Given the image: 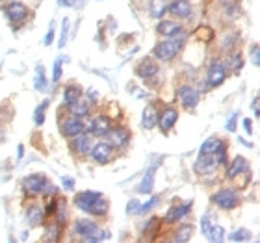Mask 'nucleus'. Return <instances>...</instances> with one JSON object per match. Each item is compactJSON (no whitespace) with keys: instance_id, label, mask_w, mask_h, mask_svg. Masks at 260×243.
<instances>
[{"instance_id":"obj_1","label":"nucleus","mask_w":260,"mask_h":243,"mask_svg":"<svg viewBox=\"0 0 260 243\" xmlns=\"http://www.w3.org/2000/svg\"><path fill=\"white\" fill-rule=\"evenodd\" d=\"M74 206L89 215H104L108 212V201L97 191H82L74 197Z\"/></svg>"},{"instance_id":"obj_2","label":"nucleus","mask_w":260,"mask_h":243,"mask_svg":"<svg viewBox=\"0 0 260 243\" xmlns=\"http://www.w3.org/2000/svg\"><path fill=\"white\" fill-rule=\"evenodd\" d=\"M74 234L80 236L86 242H104L110 238V234L106 230H101L99 224L91 219H78L74 223Z\"/></svg>"},{"instance_id":"obj_3","label":"nucleus","mask_w":260,"mask_h":243,"mask_svg":"<svg viewBox=\"0 0 260 243\" xmlns=\"http://www.w3.org/2000/svg\"><path fill=\"white\" fill-rule=\"evenodd\" d=\"M182 45H184V38H175L173 36V39H169V41L158 43L154 50H152V54L160 61H169V60H173L182 50Z\"/></svg>"},{"instance_id":"obj_4","label":"nucleus","mask_w":260,"mask_h":243,"mask_svg":"<svg viewBox=\"0 0 260 243\" xmlns=\"http://www.w3.org/2000/svg\"><path fill=\"white\" fill-rule=\"evenodd\" d=\"M212 202L216 206H219L221 210H232V208H236V206H238V202H240V197H238V193H236L234 189L223 187V189H219V191L212 197Z\"/></svg>"},{"instance_id":"obj_5","label":"nucleus","mask_w":260,"mask_h":243,"mask_svg":"<svg viewBox=\"0 0 260 243\" xmlns=\"http://www.w3.org/2000/svg\"><path fill=\"white\" fill-rule=\"evenodd\" d=\"M104 138H106V141L110 143L111 147H115V149H125L130 141V132L127 130V128H123V126H117V128H110V130L106 132Z\"/></svg>"},{"instance_id":"obj_6","label":"nucleus","mask_w":260,"mask_h":243,"mask_svg":"<svg viewBox=\"0 0 260 243\" xmlns=\"http://www.w3.org/2000/svg\"><path fill=\"white\" fill-rule=\"evenodd\" d=\"M86 130V124H84L82 117H76V115H69L62 121V134L65 138H74L78 134H82Z\"/></svg>"},{"instance_id":"obj_7","label":"nucleus","mask_w":260,"mask_h":243,"mask_svg":"<svg viewBox=\"0 0 260 243\" xmlns=\"http://www.w3.org/2000/svg\"><path fill=\"white\" fill-rule=\"evenodd\" d=\"M227 78V65L219 61V60H214L210 63V69H208V84L210 87H217L221 85Z\"/></svg>"},{"instance_id":"obj_8","label":"nucleus","mask_w":260,"mask_h":243,"mask_svg":"<svg viewBox=\"0 0 260 243\" xmlns=\"http://www.w3.org/2000/svg\"><path fill=\"white\" fill-rule=\"evenodd\" d=\"M91 156L93 160L97 162V163H108V162H111V158H113V147H111L108 141H99L95 147H91Z\"/></svg>"},{"instance_id":"obj_9","label":"nucleus","mask_w":260,"mask_h":243,"mask_svg":"<svg viewBox=\"0 0 260 243\" xmlns=\"http://www.w3.org/2000/svg\"><path fill=\"white\" fill-rule=\"evenodd\" d=\"M46 180L43 175H30V177H26L24 180H22V186H24V189H26L28 193H41L43 195V189H45L46 186Z\"/></svg>"},{"instance_id":"obj_10","label":"nucleus","mask_w":260,"mask_h":243,"mask_svg":"<svg viewBox=\"0 0 260 243\" xmlns=\"http://www.w3.org/2000/svg\"><path fill=\"white\" fill-rule=\"evenodd\" d=\"M111 128V121L108 115H97L95 119L91 121L89 124V132H91L93 136H97V138H104L106 136V132Z\"/></svg>"},{"instance_id":"obj_11","label":"nucleus","mask_w":260,"mask_h":243,"mask_svg":"<svg viewBox=\"0 0 260 243\" xmlns=\"http://www.w3.org/2000/svg\"><path fill=\"white\" fill-rule=\"evenodd\" d=\"M6 13H8V19L11 22H22V20L28 17V8L22 4V2H9L8 8H6Z\"/></svg>"},{"instance_id":"obj_12","label":"nucleus","mask_w":260,"mask_h":243,"mask_svg":"<svg viewBox=\"0 0 260 243\" xmlns=\"http://www.w3.org/2000/svg\"><path fill=\"white\" fill-rule=\"evenodd\" d=\"M167 11L178 19H188L192 15V4L188 0H175L167 6Z\"/></svg>"},{"instance_id":"obj_13","label":"nucleus","mask_w":260,"mask_h":243,"mask_svg":"<svg viewBox=\"0 0 260 243\" xmlns=\"http://www.w3.org/2000/svg\"><path fill=\"white\" fill-rule=\"evenodd\" d=\"M178 99H180V102L184 106L186 110H192L197 106L199 102V93L195 91L194 87H190V85H184V87H180V91H178Z\"/></svg>"},{"instance_id":"obj_14","label":"nucleus","mask_w":260,"mask_h":243,"mask_svg":"<svg viewBox=\"0 0 260 243\" xmlns=\"http://www.w3.org/2000/svg\"><path fill=\"white\" fill-rule=\"evenodd\" d=\"M192 206H194V202L188 201V202H184V204L169 208V212L166 214V223L171 224V223H175V221H180L182 217H186V215L192 212Z\"/></svg>"},{"instance_id":"obj_15","label":"nucleus","mask_w":260,"mask_h":243,"mask_svg":"<svg viewBox=\"0 0 260 243\" xmlns=\"http://www.w3.org/2000/svg\"><path fill=\"white\" fill-rule=\"evenodd\" d=\"M176 119H178V112L175 108H166L164 112L160 113L158 117V122H160V130L162 132H169L173 126H175Z\"/></svg>"},{"instance_id":"obj_16","label":"nucleus","mask_w":260,"mask_h":243,"mask_svg":"<svg viewBox=\"0 0 260 243\" xmlns=\"http://www.w3.org/2000/svg\"><path fill=\"white\" fill-rule=\"evenodd\" d=\"M71 140H73L74 152H76L78 156H87V154H89V150H91V138H89V136H86L82 132V134L74 136Z\"/></svg>"},{"instance_id":"obj_17","label":"nucleus","mask_w":260,"mask_h":243,"mask_svg":"<svg viewBox=\"0 0 260 243\" xmlns=\"http://www.w3.org/2000/svg\"><path fill=\"white\" fill-rule=\"evenodd\" d=\"M158 124V110L154 104H149L147 108L143 110V117H141V126L145 130H151Z\"/></svg>"},{"instance_id":"obj_18","label":"nucleus","mask_w":260,"mask_h":243,"mask_svg":"<svg viewBox=\"0 0 260 243\" xmlns=\"http://www.w3.org/2000/svg\"><path fill=\"white\" fill-rule=\"evenodd\" d=\"M156 167L158 165H151L145 171V177H143V180L139 182L138 186L139 193H151L152 191V187H154V177H156Z\"/></svg>"},{"instance_id":"obj_19","label":"nucleus","mask_w":260,"mask_h":243,"mask_svg":"<svg viewBox=\"0 0 260 243\" xmlns=\"http://www.w3.org/2000/svg\"><path fill=\"white\" fill-rule=\"evenodd\" d=\"M136 73H138V76H141L143 80H149V78H152V76L158 75V65L152 60H143V61L136 67Z\"/></svg>"},{"instance_id":"obj_20","label":"nucleus","mask_w":260,"mask_h":243,"mask_svg":"<svg viewBox=\"0 0 260 243\" xmlns=\"http://www.w3.org/2000/svg\"><path fill=\"white\" fill-rule=\"evenodd\" d=\"M216 162L212 160V154H199V160L195 163V171L197 173H214L216 171Z\"/></svg>"},{"instance_id":"obj_21","label":"nucleus","mask_w":260,"mask_h":243,"mask_svg":"<svg viewBox=\"0 0 260 243\" xmlns=\"http://www.w3.org/2000/svg\"><path fill=\"white\" fill-rule=\"evenodd\" d=\"M69 108H71V113L76 117H86L89 113V99L80 95L73 104H69Z\"/></svg>"},{"instance_id":"obj_22","label":"nucleus","mask_w":260,"mask_h":243,"mask_svg":"<svg viewBox=\"0 0 260 243\" xmlns=\"http://www.w3.org/2000/svg\"><path fill=\"white\" fill-rule=\"evenodd\" d=\"M45 210L41 208V206H30L26 210V221L30 223V226H37V224L43 223V219H45Z\"/></svg>"},{"instance_id":"obj_23","label":"nucleus","mask_w":260,"mask_h":243,"mask_svg":"<svg viewBox=\"0 0 260 243\" xmlns=\"http://www.w3.org/2000/svg\"><path fill=\"white\" fill-rule=\"evenodd\" d=\"M249 169V163H247V160L243 158V156H236L234 162H232V165L229 167V173H227V177L229 178H238L241 173H245Z\"/></svg>"},{"instance_id":"obj_24","label":"nucleus","mask_w":260,"mask_h":243,"mask_svg":"<svg viewBox=\"0 0 260 243\" xmlns=\"http://www.w3.org/2000/svg\"><path fill=\"white\" fill-rule=\"evenodd\" d=\"M156 30L162 34V36H166V38H173V36H176V34L182 32L180 24H176V22H173V20H162V22L156 26Z\"/></svg>"},{"instance_id":"obj_25","label":"nucleus","mask_w":260,"mask_h":243,"mask_svg":"<svg viewBox=\"0 0 260 243\" xmlns=\"http://www.w3.org/2000/svg\"><path fill=\"white\" fill-rule=\"evenodd\" d=\"M34 87H36L37 91H41V93H45L46 89H48V82H46L45 69H43V65H37V67H36V78H34Z\"/></svg>"},{"instance_id":"obj_26","label":"nucleus","mask_w":260,"mask_h":243,"mask_svg":"<svg viewBox=\"0 0 260 243\" xmlns=\"http://www.w3.org/2000/svg\"><path fill=\"white\" fill-rule=\"evenodd\" d=\"M82 95V89L78 87V85H67L64 91V102L65 106H69V104H73L78 97Z\"/></svg>"},{"instance_id":"obj_27","label":"nucleus","mask_w":260,"mask_h":243,"mask_svg":"<svg viewBox=\"0 0 260 243\" xmlns=\"http://www.w3.org/2000/svg\"><path fill=\"white\" fill-rule=\"evenodd\" d=\"M149 10H151V15L154 17V19H160L164 13L167 11V4L166 0H151V6H149Z\"/></svg>"},{"instance_id":"obj_28","label":"nucleus","mask_w":260,"mask_h":243,"mask_svg":"<svg viewBox=\"0 0 260 243\" xmlns=\"http://www.w3.org/2000/svg\"><path fill=\"white\" fill-rule=\"evenodd\" d=\"M223 141L217 140V138H208V140L204 141L203 145H201V149H199V154H214L217 147L221 145Z\"/></svg>"},{"instance_id":"obj_29","label":"nucleus","mask_w":260,"mask_h":243,"mask_svg":"<svg viewBox=\"0 0 260 243\" xmlns=\"http://www.w3.org/2000/svg\"><path fill=\"white\" fill-rule=\"evenodd\" d=\"M62 224L60 223H52L46 226V232L45 236H43V240L45 242H58L60 240V236H62Z\"/></svg>"},{"instance_id":"obj_30","label":"nucleus","mask_w":260,"mask_h":243,"mask_svg":"<svg viewBox=\"0 0 260 243\" xmlns=\"http://www.w3.org/2000/svg\"><path fill=\"white\" fill-rule=\"evenodd\" d=\"M192 232H194V228H192V224H184V226H180L175 234V242H190L192 240Z\"/></svg>"},{"instance_id":"obj_31","label":"nucleus","mask_w":260,"mask_h":243,"mask_svg":"<svg viewBox=\"0 0 260 243\" xmlns=\"http://www.w3.org/2000/svg\"><path fill=\"white\" fill-rule=\"evenodd\" d=\"M225 230H223V226H217V224H212V228H210V232H208V240L214 243H221L225 240Z\"/></svg>"},{"instance_id":"obj_32","label":"nucleus","mask_w":260,"mask_h":243,"mask_svg":"<svg viewBox=\"0 0 260 243\" xmlns=\"http://www.w3.org/2000/svg\"><path fill=\"white\" fill-rule=\"evenodd\" d=\"M46 106H48V101H45V102L41 104V106H37L36 108V113H34V122H36L37 126H41L43 122H45V110Z\"/></svg>"},{"instance_id":"obj_33","label":"nucleus","mask_w":260,"mask_h":243,"mask_svg":"<svg viewBox=\"0 0 260 243\" xmlns=\"http://www.w3.org/2000/svg\"><path fill=\"white\" fill-rule=\"evenodd\" d=\"M69 28H71L69 19H64V22H62V38H60V43H58L60 48H64L67 45V41H69Z\"/></svg>"},{"instance_id":"obj_34","label":"nucleus","mask_w":260,"mask_h":243,"mask_svg":"<svg viewBox=\"0 0 260 243\" xmlns=\"http://www.w3.org/2000/svg\"><path fill=\"white\" fill-rule=\"evenodd\" d=\"M229 240H231V242H247V240H251V232L249 230H245V228H240V230L232 232L231 236H229Z\"/></svg>"},{"instance_id":"obj_35","label":"nucleus","mask_w":260,"mask_h":243,"mask_svg":"<svg viewBox=\"0 0 260 243\" xmlns=\"http://www.w3.org/2000/svg\"><path fill=\"white\" fill-rule=\"evenodd\" d=\"M214 154H216V160H214V162H216V165H223V163H227V149H225V145H223V143L217 147V150H216Z\"/></svg>"},{"instance_id":"obj_36","label":"nucleus","mask_w":260,"mask_h":243,"mask_svg":"<svg viewBox=\"0 0 260 243\" xmlns=\"http://www.w3.org/2000/svg\"><path fill=\"white\" fill-rule=\"evenodd\" d=\"M158 202H160V197L154 195L152 199H151V201H147L145 204H139L138 214H147V212H151V210H152V208H154V206H156Z\"/></svg>"},{"instance_id":"obj_37","label":"nucleus","mask_w":260,"mask_h":243,"mask_svg":"<svg viewBox=\"0 0 260 243\" xmlns=\"http://www.w3.org/2000/svg\"><path fill=\"white\" fill-rule=\"evenodd\" d=\"M158 224H160V219L158 217H151L145 223V226H143V234H156Z\"/></svg>"},{"instance_id":"obj_38","label":"nucleus","mask_w":260,"mask_h":243,"mask_svg":"<svg viewBox=\"0 0 260 243\" xmlns=\"http://www.w3.org/2000/svg\"><path fill=\"white\" fill-rule=\"evenodd\" d=\"M62 65H64V58H58L54 61V71H52V80L54 82H60V78H62Z\"/></svg>"},{"instance_id":"obj_39","label":"nucleus","mask_w":260,"mask_h":243,"mask_svg":"<svg viewBox=\"0 0 260 243\" xmlns=\"http://www.w3.org/2000/svg\"><path fill=\"white\" fill-rule=\"evenodd\" d=\"M210 228H212V215H203L201 217V230L204 236H208Z\"/></svg>"},{"instance_id":"obj_40","label":"nucleus","mask_w":260,"mask_h":243,"mask_svg":"<svg viewBox=\"0 0 260 243\" xmlns=\"http://www.w3.org/2000/svg\"><path fill=\"white\" fill-rule=\"evenodd\" d=\"M236 121H238V112H232L229 115V119H227V124H225V128L229 132H234L236 130Z\"/></svg>"},{"instance_id":"obj_41","label":"nucleus","mask_w":260,"mask_h":243,"mask_svg":"<svg viewBox=\"0 0 260 243\" xmlns=\"http://www.w3.org/2000/svg\"><path fill=\"white\" fill-rule=\"evenodd\" d=\"M138 210H139V201H136V199L129 201V204H127V214L134 215V214H138Z\"/></svg>"},{"instance_id":"obj_42","label":"nucleus","mask_w":260,"mask_h":243,"mask_svg":"<svg viewBox=\"0 0 260 243\" xmlns=\"http://www.w3.org/2000/svg\"><path fill=\"white\" fill-rule=\"evenodd\" d=\"M251 60H253V65L259 67L260 65V56H259V45L255 43L253 47H251Z\"/></svg>"},{"instance_id":"obj_43","label":"nucleus","mask_w":260,"mask_h":243,"mask_svg":"<svg viewBox=\"0 0 260 243\" xmlns=\"http://www.w3.org/2000/svg\"><path fill=\"white\" fill-rule=\"evenodd\" d=\"M52 41H54V26H50V28H48V32H46L45 45H46V47H48V45H52Z\"/></svg>"},{"instance_id":"obj_44","label":"nucleus","mask_w":260,"mask_h":243,"mask_svg":"<svg viewBox=\"0 0 260 243\" xmlns=\"http://www.w3.org/2000/svg\"><path fill=\"white\" fill-rule=\"evenodd\" d=\"M86 93H87V95H86V97H87V99H89L91 102H97V101H99V93H97V91H95L93 87H89V89H87Z\"/></svg>"},{"instance_id":"obj_45","label":"nucleus","mask_w":260,"mask_h":243,"mask_svg":"<svg viewBox=\"0 0 260 243\" xmlns=\"http://www.w3.org/2000/svg\"><path fill=\"white\" fill-rule=\"evenodd\" d=\"M62 184H64L65 189H74V180L69 177H64L62 178Z\"/></svg>"},{"instance_id":"obj_46","label":"nucleus","mask_w":260,"mask_h":243,"mask_svg":"<svg viewBox=\"0 0 260 243\" xmlns=\"http://www.w3.org/2000/svg\"><path fill=\"white\" fill-rule=\"evenodd\" d=\"M231 63H232V67H234V69L238 71V69L241 67V58H240V54H234V56L231 58Z\"/></svg>"},{"instance_id":"obj_47","label":"nucleus","mask_w":260,"mask_h":243,"mask_svg":"<svg viewBox=\"0 0 260 243\" xmlns=\"http://www.w3.org/2000/svg\"><path fill=\"white\" fill-rule=\"evenodd\" d=\"M232 43H236V36H227V38H225V41H223V47L231 48Z\"/></svg>"},{"instance_id":"obj_48","label":"nucleus","mask_w":260,"mask_h":243,"mask_svg":"<svg viewBox=\"0 0 260 243\" xmlns=\"http://www.w3.org/2000/svg\"><path fill=\"white\" fill-rule=\"evenodd\" d=\"M259 104H260V101H259V97H255V99H253V113H255V117H260V110H259Z\"/></svg>"},{"instance_id":"obj_49","label":"nucleus","mask_w":260,"mask_h":243,"mask_svg":"<svg viewBox=\"0 0 260 243\" xmlns=\"http://www.w3.org/2000/svg\"><path fill=\"white\" fill-rule=\"evenodd\" d=\"M243 130H245V134L253 132V122H251V119H243Z\"/></svg>"},{"instance_id":"obj_50","label":"nucleus","mask_w":260,"mask_h":243,"mask_svg":"<svg viewBox=\"0 0 260 243\" xmlns=\"http://www.w3.org/2000/svg\"><path fill=\"white\" fill-rule=\"evenodd\" d=\"M58 4L65 6V8H73L74 4H76V0H58Z\"/></svg>"},{"instance_id":"obj_51","label":"nucleus","mask_w":260,"mask_h":243,"mask_svg":"<svg viewBox=\"0 0 260 243\" xmlns=\"http://www.w3.org/2000/svg\"><path fill=\"white\" fill-rule=\"evenodd\" d=\"M17 154H19V160H22V156H24V147H22V145H19Z\"/></svg>"},{"instance_id":"obj_52","label":"nucleus","mask_w":260,"mask_h":243,"mask_svg":"<svg viewBox=\"0 0 260 243\" xmlns=\"http://www.w3.org/2000/svg\"><path fill=\"white\" fill-rule=\"evenodd\" d=\"M0 136H2V134H0Z\"/></svg>"}]
</instances>
